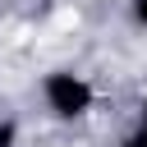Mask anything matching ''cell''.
<instances>
[{"label":"cell","mask_w":147,"mask_h":147,"mask_svg":"<svg viewBox=\"0 0 147 147\" xmlns=\"http://www.w3.org/2000/svg\"><path fill=\"white\" fill-rule=\"evenodd\" d=\"M124 147H147V124H142V119H138V129L124 138Z\"/></svg>","instance_id":"3957f363"},{"label":"cell","mask_w":147,"mask_h":147,"mask_svg":"<svg viewBox=\"0 0 147 147\" xmlns=\"http://www.w3.org/2000/svg\"><path fill=\"white\" fill-rule=\"evenodd\" d=\"M41 101H46V110L55 119H83L92 110V101H96V87L74 69H51L41 78Z\"/></svg>","instance_id":"6da1fadb"},{"label":"cell","mask_w":147,"mask_h":147,"mask_svg":"<svg viewBox=\"0 0 147 147\" xmlns=\"http://www.w3.org/2000/svg\"><path fill=\"white\" fill-rule=\"evenodd\" d=\"M133 18H138V28H147V0H133Z\"/></svg>","instance_id":"277c9868"},{"label":"cell","mask_w":147,"mask_h":147,"mask_svg":"<svg viewBox=\"0 0 147 147\" xmlns=\"http://www.w3.org/2000/svg\"><path fill=\"white\" fill-rule=\"evenodd\" d=\"M138 115H142V124H147V96H142V110H138Z\"/></svg>","instance_id":"5b68a950"},{"label":"cell","mask_w":147,"mask_h":147,"mask_svg":"<svg viewBox=\"0 0 147 147\" xmlns=\"http://www.w3.org/2000/svg\"><path fill=\"white\" fill-rule=\"evenodd\" d=\"M18 142V124L14 119H0V147H14Z\"/></svg>","instance_id":"7a4b0ae2"}]
</instances>
